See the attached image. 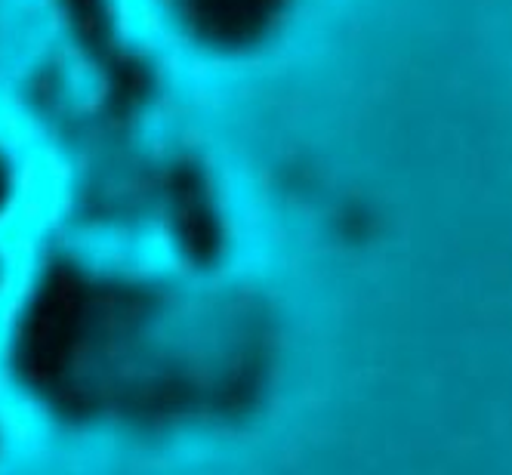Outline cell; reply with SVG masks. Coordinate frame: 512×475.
Masks as SVG:
<instances>
[]
</instances>
